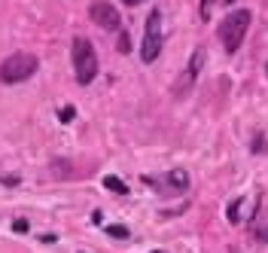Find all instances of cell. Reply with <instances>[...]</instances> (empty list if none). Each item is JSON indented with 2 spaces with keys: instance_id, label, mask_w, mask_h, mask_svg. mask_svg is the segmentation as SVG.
<instances>
[{
  "instance_id": "10",
  "label": "cell",
  "mask_w": 268,
  "mask_h": 253,
  "mask_svg": "<svg viewBox=\"0 0 268 253\" xmlns=\"http://www.w3.org/2000/svg\"><path fill=\"white\" fill-rule=\"evenodd\" d=\"M107 232H110L113 238H128V229H125V226H110Z\"/></svg>"
},
{
  "instance_id": "9",
  "label": "cell",
  "mask_w": 268,
  "mask_h": 253,
  "mask_svg": "<svg viewBox=\"0 0 268 253\" xmlns=\"http://www.w3.org/2000/svg\"><path fill=\"white\" fill-rule=\"evenodd\" d=\"M104 186H107L110 192H119V195H125V192H128V186H125V183H122L119 177H113V174L104 177Z\"/></svg>"
},
{
  "instance_id": "6",
  "label": "cell",
  "mask_w": 268,
  "mask_h": 253,
  "mask_svg": "<svg viewBox=\"0 0 268 253\" xmlns=\"http://www.w3.org/2000/svg\"><path fill=\"white\" fill-rule=\"evenodd\" d=\"M201 64H204V49H198V52L192 55L189 67H186V73H183V83L177 86V95H183V91H186V86H192V79L198 76V71H201Z\"/></svg>"
},
{
  "instance_id": "12",
  "label": "cell",
  "mask_w": 268,
  "mask_h": 253,
  "mask_svg": "<svg viewBox=\"0 0 268 253\" xmlns=\"http://www.w3.org/2000/svg\"><path fill=\"white\" fill-rule=\"evenodd\" d=\"M13 229H16V232H21V235H25V232H28V223H25V220H16V223H13Z\"/></svg>"
},
{
  "instance_id": "13",
  "label": "cell",
  "mask_w": 268,
  "mask_h": 253,
  "mask_svg": "<svg viewBox=\"0 0 268 253\" xmlns=\"http://www.w3.org/2000/svg\"><path fill=\"white\" fill-rule=\"evenodd\" d=\"M128 46H131V43H128V34H122V40H119V49H122V52H128Z\"/></svg>"
},
{
  "instance_id": "5",
  "label": "cell",
  "mask_w": 268,
  "mask_h": 253,
  "mask_svg": "<svg viewBox=\"0 0 268 253\" xmlns=\"http://www.w3.org/2000/svg\"><path fill=\"white\" fill-rule=\"evenodd\" d=\"M89 16H91V21H95L98 28H107V31H119V25H122L116 6L107 3V0H95V3L89 6Z\"/></svg>"
},
{
  "instance_id": "14",
  "label": "cell",
  "mask_w": 268,
  "mask_h": 253,
  "mask_svg": "<svg viewBox=\"0 0 268 253\" xmlns=\"http://www.w3.org/2000/svg\"><path fill=\"white\" fill-rule=\"evenodd\" d=\"M122 3H128V6H137V3H143V0H122Z\"/></svg>"
},
{
  "instance_id": "1",
  "label": "cell",
  "mask_w": 268,
  "mask_h": 253,
  "mask_svg": "<svg viewBox=\"0 0 268 253\" xmlns=\"http://www.w3.org/2000/svg\"><path fill=\"white\" fill-rule=\"evenodd\" d=\"M73 71H76V79L83 86H89L98 76V55H95L91 40H86V37L73 40Z\"/></svg>"
},
{
  "instance_id": "11",
  "label": "cell",
  "mask_w": 268,
  "mask_h": 253,
  "mask_svg": "<svg viewBox=\"0 0 268 253\" xmlns=\"http://www.w3.org/2000/svg\"><path fill=\"white\" fill-rule=\"evenodd\" d=\"M58 116H61L64 122H71V119H73V107H64L61 113H58Z\"/></svg>"
},
{
  "instance_id": "7",
  "label": "cell",
  "mask_w": 268,
  "mask_h": 253,
  "mask_svg": "<svg viewBox=\"0 0 268 253\" xmlns=\"http://www.w3.org/2000/svg\"><path fill=\"white\" fill-rule=\"evenodd\" d=\"M168 183H171L174 189H186V186H189V174H186V171H171Z\"/></svg>"
},
{
  "instance_id": "4",
  "label": "cell",
  "mask_w": 268,
  "mask_h": 253,
  "mask_svg": "<svg viewBox=\"0 0 268 253\" xmlns=\"http://www.w3.org/2000/svg\"><path fill=\"white\" fill-rule=\"evenodd\" d=\"M161 52V16L149 13L146 18V34H143V46H141V58L143 61H156Z\"/></svg>"
},
{
  "instance_id": "8",
  "label": "cell",
  "mask_w": 268,
  "mask_h": 253,
  "mask_svg": "<svg viewBox=\"0 0 268 253\" xmlns=\"http://www.w3.org/2000/svg\"><path fill=\"white\" fill-rule=\"evenodd\" d=\"M244 201H247V199H235V201L229 204V211H226L229 223H241V211H244Z\"/></svg>"
},
{
  "instance_id": "2",
  "label": "cell",
  "mask_w": 268,
  "mask_h": 253,
  "mask_svg": "<svg viewBox=\"0 0 268 253\" xmlns=\"http://www.w3.org/2000/svg\"><path fill=\"white\" fill-rule=\"evenodd\" d=\"M34 73H37V58L28 52H16V55H9V58L0 64V79L3 83H25V79H31Z\"/></svg>"
},
{
  "instance_id": "3",
  "label": "cell",
  "mask_w": 268,
  "mask_h": 253,
  "mask_svg": "<svg viewBox=\"0 0 268 253\" xmlns=\"http://www.w3.org/2000/svg\"><path fill=\"white\" fill-rule=\"evenodd\" d=\"M247 28H250V13H247V9H235V13L223 21V28H219L223 49L226 52H238V46L244 40V34H247Z\"/></svg>"
},
{
  "instance_id": "15",
  "label": "cell",
  "mask_w": 268,
  "mask_h": 253,
  "mask_svg": "<svg viewBox=\"0 0 268 253\" xmlns=\"http://www.w3.org/2000/svg\"><path fill=\"white\" fill-rule=\"evenodd\" d=\"M262 241H268V229H265V232H262Z\"/></svg>"
}]
</instances>
